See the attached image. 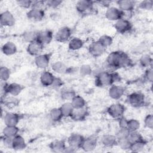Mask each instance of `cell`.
I'll return each instance as SVG.
<instances>
[{"mask_svg":"<svg viewBox=\"0 0 153 153\" xmlns=\"http://www.w3.org/2000/svg\"><path fill=\"white\" fill-rule=\"evenodd\" d=\"M17 5L23 8H31L32 7L33 1L30 0H19L16 1Z\"/></svg>","mask_w":153,"mask_h":153,"instance_id":"obj_46","label":"cell"},{"mask_svg":"<svg viewBox=\"0 0 153 153\" xmlns=\"http://www.w3.org/2000/svg\"><path fill=\"white\" fill-rule=\"evenodd\" d=\"M49 146L51 151L54 152H63L66 145L64 140H56L51 142Z\"/></svg>","mask_w":153,"mask_h":153,"instance_id":"obj_24","label":"cell"},{"mask_svg":"<svg viewBox=\"0 0 153 153\" xmlns=\"http://www.w3.org/2000/svg\"><path fill=\"white\" fill-rule=\"evenodd\" d=\"M13 138L5 137L2 136L1 140L2 142L3 145L5 147L10 149H12V145H13Z\"/></svg>","mask_w":153,"mask_h":153,"instance_id":"obj_49","label":"cell"},{"mask_svg":"<svg viewBox=\"0 0 153 153\" xmlns=\"http://www.w3.org/2000/svg\"><path fill=\"white\" fill-rule=\"evenodd\" d=\"M128 119H127L125 117L122 116L121 117L118 119V125L120 128H127V123H128Z\"/></svg>","mask_w":153,"mask_h":153,"instance_id":"obj_51","label":"cell"},{"mask_svg":"<svg viewBox=\"0 0 153 153\" xmlns=\"http://www.w3.org/2000/svg\"><path fill=\"white\" fill-rule=\"evenodd\" d=\"M98 41L103 45V46L106 49L108 47L111 46L113 42L112 38L108 35H102L98 39Z\"/></svg>","mask_w":153,"mask_h":153,"instance_id":"obj_39","label":"cell"},{"mask_svg":"<svg viewBox=\"0 0 153 153\" xmlns=\"http://www.w3.org/2000/svg\"><path fill=\"white\" fill-rule=\"evenodd\" d=\"M124 92L125 90L123 87L112 84L109 88L108 94L111 99L114 100H118L123 97Z\"/></svg>","mask_w":153,"mask_h":153,"instance_id":"obj_18","label":"cell"},{"mask_svg":"<svg viewBox=\"0 0 153 153\" xmlns=\"http://www.w3.org/2000/svg\"><path fill=\"white\" fill-rule=\"evenodd\" d=\"M3 119L5 126H17L20 120V115L17 113L7 112L4 114Z\"/></svg>","mask_w":153,"mask_h":153,"instance_id":"obj_17","label":"cell"},{"mask_svg":"<svg viewBox=\"0 0 153 153\" xmlns=\"http://www.w3.org/2000/svg\"><path fill=\"white\" fill-rule=\"evenodd\" d=\"M44 46L38 41L35 40L28 44L27 46V52L31 56L36 57L42 54Z\"/></svg>","mask_w":153,"mask_h":153,"instance_id":"obj_12","label":"cell"},{"mask_svg":"<svg viewBox=\"0 0 153 153\" xmlns=\"http://www.w3.org/2000/svg\"><path fill=\"white\" fill-rule=\"evenodd\" d=\"M19 129L17 126H5L2 130V136L13 138L19 134Z\"/></svg>","mask_w":153,"mask_h":153,"instance_id":"obj_30","label":"cell"},{"mask_svg":"<svg viewBox=\"0 0 153 153\" xmlns=\"http://www.w3.org/2000/svg\"><path fill=\"white\" fill-rule=\"evenodd\" d=\"M127 138L131 144L143 139L142 134L138 131H130Z\"/></svg>","mask_w":153,"mask_h":153,"instance_id":"obj_38","label":"cell"},{"mask_svg":"<svg viewBox=\"0 0 153 153\" xmlns=\"http://www.w3.org/2000/svg\"><path fill=\"white\" fill-rule=\"evenodd\" d=\"M72 30L68 26H63L59 29L55 35V39L59 42H65L69 40L72 36Z\"/></svg>","mask_w":153,"mask_h":153,"instance_id":"obj_7","label":"cell"},{"mask_svg":"<svg viewBox=\"0 0 153 153\" xmlns=\"http://www.w3.org/2000/svg\"><path fill=\"white\" fill-rule=\"evenodd\" d=\"M97 144V139L96 136H91L87 138H84L82 143L81 149L85 152H90L93 151Z\"/></svg>","mask_w":153,"mask_h":153,"instance_id":"obj_15","label":"cell"},{"mask_svg":"<svg viewBox=\"0 0 153 153\" xmlns=\"http://www.w3.org/2000/svg\"><path fill=\"white\" fill-rule=\"evenodd\" d=\"M127 101L131 106L134 108H139L145 105V95L141 92H133L127 96Z\"/></svg>","mask_w":153,"mask_h":153,"instance_id":"obj_3","label":"cell"},{"mask_svg":"<svg viewBox=\"0 0 153 153\" xmlns=\"http://www.w3.org/2000/svg\"><path fill=\"white\" fill-rule=\"evenodd\" d=\"M144 78L145 79L149 82H152L153 81V70L152 68L150 67L146 69L145 73L144 74Z\"/></svg>","mask_w":153,"mask_h":153,"instance_id":"obj_48","label":"cell"},{"mask_svg":"<svg viewBox=\"0 0 153 153\" xmlns=\"http://www.w3.org/2000/svg\"><path fill=\"white\" fill-rule=\"evenodd\" d=\"M118 8L122 11H131L133 12L136 2L132 0H120L116 2Z\"/></svg>","mask_w":153,"mask_h":153,"instance_id":"obj_21","label":"cell"},{"mask_svg":"<svg viewBox=\"0 0 153 153\" xmlns=\"http://www.w3.org/2000/svg\"><path fill=\"white\" fill-rule=\"evenodd\" d=\"M95 2L90 0H80L76 4V9L81 14H87L93 10Z\"/></svg>","mask_w":153,"mask_h":153,"instance_id":"obj_5","label":"cell"},{"mask_svg":"<svg viewBox=\"0 0 153 153\" xmlns=\"http://www.w3.org/2000/svg\"><path fill=\"white\" fill-rule=\"evenodd\" d=\"M51 69L57 74H63L68 72L69 68L62 61H56L51 64Z\"/></svg>","mask_w":153,"mask_h":153,"instance_id":"obj_27","label":"cell"},{"mask_svg":"<svg viewBox=\"0 0 153 153\" xmlns=\"http://www.w3.org/2000/svg\"><path fill=\"white\" fill-rule=\"evenodd\" d=\"M147 144V142L144 139L140 140L137 142H136L131 145L130 151L134 152H141L144 149L146 145Z\"/></svg>","mask_w":153,"mask_h":153,"instance_id":"obj_34","label":"cell"},{"mask_svg":"<svg viewBox=\"0 0 153 153\" xmlns=\"http://www.w3.org/2000/svg\"><path fill=\"white\" fill-rule=\"evenodd\" d=\"M114 27L118 33L124 34L129 32L131 30L132 25L129 20L121 19L115 22Z\"/></svg>","mask_w":153,"mask_h":153,"instance_id":"obj_6","label":"cell"},{"mask_svg":"<svg viewBox=\"0 0 153 153\" xmlns=\"http://www.w3.org/2000/svg\"><path fill=\"white\" fill-rule=\"evenodd\" d=\"M15 23L16 19L11 12L6 10L1 13L0 15V24L2 26L11 27L13 26Z\"/></svg>","mask_w":153,"mask_h":153,"instance_id":"obj_9","label":"cell"},{"mask_svg":"<svg viewBox=\"0 0 153 153\" xmlns=\"http://www.w3.org/2000/svg\"><path fill=\"white\" fill-rule=\"evenodd\" d=\"M140 127V122L136 119H130L128 120L127 128L130 131H138Z\"/></svg>","mask_w":153,"mask_h":153,"instance_id":"obj_37","label":"cell"},{"mask_svg":"<svg viewBox=\"0 0 153 153\" xmlns=\"http://www.w3.org/2000/svg\"><path fill=\"white\" fill-rule=\"evenodd\" d=\"M130 131L127 128H120L117 131L115 136L117 140L125 139L127 137Z\"/></svg>","mask_w":153,"mask_h":153,"instance_id":"obj_44","label":"cell"},{"mask_svg":"<svg viewBox=\"0 0 153 153\" xmlns=\"http://www.w3.org/2000/svg\"><path fill=\"white\" fill-rule=\"evenodd\" d=\"M24 89V87L18 83L13 82L8 85L7 94H9L13 96H17L21 93Z\"/></svg>","mask_w":153,"mask_h":153,"instance_id":"obj_26","label":"cell"},{"mask_svg":"<svg viewBox=\"0 0 153 153\" xmlns=\"http://www.w3.org/2000/svg\"><path fill=\"white\" fill-rule=\"evenodd\" d=\"M17 50V47L14 43L11 41L5 42L1 48V51L6 56H12L16 53Z\"/></svg>","mask_w":153,"mask_h":153,"instance_id":"obj_25","label":"cell"},{"mask_svg":"<svg viewBox=\"0 0 153 153\" xmlns=\"http://www.w3.org/2000/svg\"><path fill=\"white\" fill-rule=\"evenodd\" d=\"M76 95L74 90L69 88H66L62 90L60 93L61 98L66 101H71L73 97Z\"/></svg>","mask_w":153,"mask_h":153,"instance_id":"obj_36","label":"cell"},{"mask_svg":"<svg viewBox=\"0 0 153 153\" xmlns=\"http://www.w3.org/2000/svg\"><path fill=\"white\" fill-rule=\"evenodd\" d=\"M152 57L149 54H142L139 60V62L140 66L146 69L152 67Z\"/></svg>","mask_w":153,"mask_h":153,"instance_id":"obj_29","label":"cell"},{"mask_svg":"<svg viewBox=\"0 0 153 153\" xmlns=\"http://www.w3.org/2000/svg\"><path fill=\"white\" fill-rule=\"evenodd\" d=\"M51 59V54L49 53H42L36 57H35L34 62L37 68L39 69H46L50 64Z\"/></svg>","mask_w":153,"mask_h":153,"instance_id":"obj_11","label":"cell"},{"mask_svg":"<svg viewBox=\"0 0 153 153\" xmlns=\"http://www.w3.org/2000/svg\"><path fill=\"white\" fill-rule=\"evenodd\" d=\"M63 85V80L59 78V77H56L55 76L54 80L53 82V84L51 85V87L54 88H59L61 87H62V85Z\"/></svg>","mask_w":153,"mask_h":153,"instance_id":"obj_50","label":"cell"},{"mask_svg":"<svg viewBox=\"0 0 153 153\" xmlns=\"http://www.w3.org/2000/svg\"><path fill=\"white\" fill-rule=\"evenodd\" d=\"M63 1L60 0H48L45 1V6L51 8H56L59 7L62 4Z\"/></svg>","mask_w":153,"mask_h":153,"instance_id":"obj_45","label":"cell"},{"mask_svg":"<svg viewBox=\"0 0 153 153\" xmlns=\"http://www.w3.org/2000/svg\"><path fill=\"white\" fill-rule=\"evenodd\" d=\"M105 17L110 21L117 22L122 19V11L118 7H110L107 8L105 12Z\"/></svg>","mask_w":153,"mask_h":153,"instance_id":"obj_14","label":"cell"},{"mask_svg":"<svg viewBox=\"0 0 153 153\" xmlns=\"http://www.w3.org/2000/svg\"><path fill=\"white\" fill-rule=\"evenodd\" d=\"M117 140L115 135L111 134H104L101 138L102 144L106 148H112L117 145Z\"/></svg>","mask_w":153,"mask_h":153,"instance_id":"obj_22","label":"cell"},{"mask_svg":"<svg viewBox=\"0 0 153 153\" xmlns=\"http://www.w3.org/2000/svg\"><path fill=\"white\" fill-rule=\"evenodd\" d=\"M105 50L106 48L98 40L92 42L88 47L89 53L94 57L101 56Z\"/></svg>","mask_w":153,"mask_h":153,"instance_id":"obj_8","label":"cell"},{"mask_svg":"<svg viewBox=\"0 0 153 153\" xmlns=\"http://www.w3.org/2000/svg\"><path fill=\"white\" fill-rule=\"evenodd\" d=\"M95 84L97 87H103L114 84L112 72L107 71H100L95 75Z\"/></svg>","mask_w":153,"mask_h":153,"instance_id":"obj_2","label":"cell"},{"mask_svg":"<svg viewBox=\"0 0 153 153\" xmlns=\"http://www.w3.org/2000/svg\"><path fill=\"white\" fill-rule=\"evenodd\" d=\"M131 143L129 142L127 138L119 139L117 140V145L123 150L127 151L130 150Z\"/></svg>","mask_w":153,"mask_h":153,"instance_id":"obj_42","label":"cell"},{"mask_svg":"<svg viewBox=\"0 0 153 153\" xmlns=\"http://www.w3.org/2000/svg\"><path fill=\"white\" fill-rule=\"evenodd\" d=\"M84 44V41L81 38L74 37L70 39L68 43V48L71 51H76L81 49Z\"/></svg>","mask_w":153,"mask_h":153,"instance_id":"obj_28","label":"cell"},{"mask_svg":"<svg viewBox=\"0 0 153 153\" xmlns=\"http://www.w3.org/2000/svg\"><path fill=\"white\" fill-rule=\"evenodd\" d=\"M49 116L50 120H51L53 122H58L63 117L60 108H52L50 111Z\"/></svg>","mask_w":153,"mask_h":153,"instance_id":"obj_35","label":"cell"},{"mask_svg":"<svg viewBox=\"0 0 153 153\" xmlns=\"http://www.w3.org/2000/svg\"><path fill=\"white\" fill-rule=\"evenodd\" d=\"M10 70L6 66H1L0 68L1 81H7L10 77Z\"/></svg>","mask_w":153,"mask_h":153,"instance_id":"obj_41","label":"cell"},{"mask_svg":"<svg viewBox=\"0 0 153 153\" xmlns=\"http://www.w3.org/2000/svg\"><path fill=\"white\" fill-rule=\"evenodd\" d=\"M132 61L129 56L121 51H114L110 53L106 60L107 71L112 72L118 69L125 68L131 65Z\"/></svg>","mask_w":153,"mask_h":153,"instance_id":"obj_1","label":"cell"},{"mask_svg":"<svg viewBox=\"0 0 153 153\" xmlns=\"http://www.w3.org/2000/svg\"><path fill=\"white\" fill-rule=\"evenodd\" d=\"M55 76L50 71H44L40 75V82L43 86L50 87L51 86L54 80Z\"/></svg>","mask_w":153,"mask_h":153,"instance_id":"obj_20","label":"cell"},{"mask_svg":"<svg viewBox=\"0 0 153 153\" xmlns=\"http://www.w3.org/2000/svg\"><path fill=\"white\" fill-rule=\"evenodd\" d=\"M139 8L143 10H151L153 8V1L145 0L140 2L138 5Z\"/></svg>","mask_w":153,"mask_h":153,"instance_id":"obj_43","label":"cell"},{"mask_svg":"<svg viewBox=\"0 0 153 153\" xmlns=\"http://www.w3.org/2000/svg\"><path fill=\"white\" fill-rule=\"evenodd\" d=\"M112 74L114 83L118 82H120L121 81V76L120 75V74L118 72L114 71V72H112Z\"/></svg>","mask_w":153,"mask_h":153,"instance_id":"obj_53","label":"cell"},{"mask_svg":"<svg viewBox=\"0 0 153 153\" xmlns=\"http://www.w3.org/2000/svg\"><path fill=\"white\" fill-rule=\"evenodd\" d=\"M79 72L82 76H86L90 75L93 73V69L90 65L88 64H83L79 67Z\"/></svg>","mask_w":153,"mask_h":153,"instance_id":"obj_40","label":"cell"},{"mask_svg":"<svg viewBox=\"0 0 153 153\" xmlns=\"http://www.w3.org/2000/svg\"><path fill=\"white\" fill-rule=\"evenodd\" d=\"M26 147L25 139L20 134L16 135L13 138L12 149L15 150H22Z\"/></svg>","mask_w":153,"mask_h":153,"instance_id":"obj_23","label":"cell"},{"mask_svg":"<svg viewBox=\"0 0 153 153\" xmlns=\"http://www.w3.org/2000/svg\"><path fill=\"white\" fill-rule=\"evenodd\" d=\"M53 38V34L50 30H44L39 31L36 40L44 46L49 44Z\"/></svg>","mask_w":153,"mask_h":153,"instance_id":"obj_16","label":"cell"},{"mask_svg":"<svg viewBox=\"0 0 153 153\" xmlns=\"http://www.w3.org/2000/svg\"><path fill=\"white\" fill-rule=\"evenodd\" d=\"M27 19L32 22L41 21L45 17V11L42 8H31L26 13Z\"/></svg>","mask_w":153,"mask_h":153,"instance_id":"obj_10","label":"cell"},{"mask_svg":"<svg viewBox=\"0 0 153 153\" xmlns=\"http://www.w3.org/2000/svg\"><path fill=\"white\" fill-rule=\"evenodd\" d=\"M74 109H80L85 107L86 102L85 99L79 95H75L70 101Z\"/></svg>","mask_w":153,"mask_h":153,"instance_id":"obj_31","label":"cell"},{"mask_svg":"<svg viewBox=\"0 0 153 153\" xmlns=\"http://www.w3.org/2000/svg\"><path fill=\"white\" fill-rule=\"evenodd\" d=\"M144 124L146 127L149 129H152L153 128V116L152 114H148L144 119Z\"/></svg>","mask_w":153,"mask_h":153,"instance_id":"obj_47","label":"cell"},{"mask_svg":"<svg viewBox=\"0 0 153 153\" xmlns=\"http://www.w3.org/2000/svg\"><path fill=\"white\" fill-rule=\"evenodd\" d=\"M38 32L36 30H27L22 34V38L25 42L29 44L36 40Z\"/></svg>","mask_w":153,"mask_h":153,"instance_id":"obj_33","label":"cell"},{"mask_svg":"<svg viewBox=\"0 0 153 153\" xmlns=\"http://www.w3.org/2000/svg\"><path fill=\"white\" fill-rule=\"evenodd\" d=\"M84 137L78 133L71 134L67 140L68 145L77 150L78 149H81L82 143L84 141Z\"/></svg>","mask_w":153,"mask_h":153,"instance_id":"obj_13","label":"cell"},{"mask_svg":"<svg viewBox=\"0 0 153 153\" xmlns=\"http://www.w3.org/2000/svg\"><path fill=\"white\" fill-rule=\"evenodd\" d=\"M76 150L74 148H73L72 147H71V146L68 145L66 146L65 150H64V152H67V153H71V152H75Z\"/></svg>","mask_w":153,"mask_h":153,"instance_id":"obj_54","label":"cell"},{"mask_svg":"<svg viewBox=\"0 0 153 153\" xmlns=\"http://www.w3.org/2000/svg\"><path fill=\"white\" fill-rule=\"evenodd\" d=\"M63 117H71L74 109L71 102H66L63 103L60 107Z\"/></svg>","mask_w":153,"mask_h":153,"instance_id":"obj_32","label":"cell"},{"mask_svg":"<svg viewBox=\"0 0 153 153\" xmlns=\"http://www.w3.org/2000/svg\"><path fill=\"white\" fill-rule=\"evenodd\" d=\"M88 115V110L84 107L80 109H74L70 118L75 121H81L84 120Z\"/></svg>","mask_w":153,"mask_h":153,"instance_id":"obj_19","label":"cell"},{"mask_svg":"<svg viewBox=\"0 0 153 153\" xmlns=\"http://www.w3.org/2000/svg\"><path fill=\"white\" fill-rule=\"evenodd\" d=\"M95 3H97L99 5L103 7H106V8H109L110 7V5L112 3L111 1H96Z\"/></svg>","mask_w":153,"mask_h":153,"instance_id":"obj_52","label":"cell"},{"mask_svg":"<svg viewBox=\"0 0 153 153\" xmlns=\"http://www.w3.org/2000/svg\"><path fill=\"white\" fill-rule=\"evenodd\" d=\"M125 106L119 103H113L107 109V112L109 116L113 118L118 119L119 118L123 116L125 112Z\"/></svg>","mask_w":153,"mask_h":153,"instance_id":"obj_4","label":"cell"}]
</instances>
